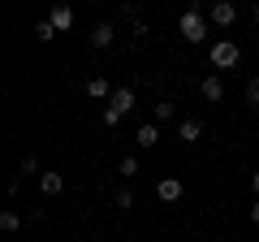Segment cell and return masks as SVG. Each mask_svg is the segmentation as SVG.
I'll use <instances>...</instances> for the list:
<instances>
[{"label": "cell", "mask_w": 259, "mask_h": 242, "mask_svg": "<svg viewBox=\"0 0 259 242\" xmlns=\"http://www.w3.org/2000/svg\"><path fill=\"white\" fill-rule=\"evenodd\" d=\"M177 30H182L186 44H203V39H207V18L199 9H186L182 18H177Z\"/></svg>", "instance_id": "6da1fadb"}, {"label": "cell", "mask_w": 259, "mask_h": 242, "mask_svg": "<svg viewBox=\"0 0 259 242\" xmlns=\"http://www.w3.org/2000/svg\"><path fill=\"white\" fill-rule=\"evenodd\" d=\"M238 61H242V48L233 44V39H216L212 44V65L216 69H233Z\"/></svg>", "instance_id": "7a4b0ae2"}, {"label": "cell", "mask_w": 259, "mask_h": 242, "mask_svg": "<svg viewBox=\"0 0 259 242\" xmlns=\"http://www.w3.org/2000/svg\"><path fill=\"white\" fill-rule=\"evenodd\" d=\"M207 22H216V26H233V22H238V5H229V0H216L212 13H207Z\"/></svg>", "instance_id": "3957f363"}, {"label": "cell", "mask_w": 259, "mask_h": 242, "mask_svg": "<svg viewBox=\"0 0 259 242\" xmlns=\"http://www.w3.org/2000/svg\"><path fill=\"white\" fill-rule=\"evenodd\" d=\"M177 139H182V143H199V139H203V121H199V117H182V121H177Z\"/></svg>", "instance_id": "277c9868"}, {"label": "cell", "mask_w": 259, "mask_h": 242, "mask_svg": "<svg viewBox=\"0 0 259 242\" xmlns=\"http://www.w3.org/2000/svg\"><path fill=\"white\" fill-rule=\"evenodd\" d=\"M182 182H177V177H160V186H156V199L160 204H177V199H182Z\"/></svg>", "instance_id": "5b68a950"}, {"label": "cell", "mask_w": 259, "mask_h": 242, "mask_svg": "<svg viewBox=\"0 0 259 242\" xmlns=\"http://www.w3.org/2000/svg\"><path fill=\"white\" fill-rule=\"evenodd\" d=\"M108 108L117 112V117L134 112V91H130V87H117V91H112V100H108Z\"/></svg>", "instance_id": "8992f818"}, {"label": "cell", "mask_w": 259, "mask_h": 242, "mask_svg": "<svg viewBox=\"0 0 259 242\" xmlns=\"http://www.w3.org/2000/svg\"><path fill=\"white\" fill-rule=\"evenodd\" d=\"M199 95H203V100H225V83H221V74H207L203 83H199Z\"/></svg>", "instance_id": "52a82bcc"}, {"label": "cell", "mask_w": 259, "mask_h": 242, "mask_svg": "<svg viewBox=\"0 0 259 242\" xmlns=\"http://www.w3.org/2000/svg\"><path fill=\"white\" fill-rule=\"evenodd\" d=\"M48 22H52V26H56V35H61V30H69V26H74V9H69V5H52Z\"/></svg>", "instance_id": "ba28073f"}, {"label": "cell", "mask_w": 259, "mask_h": 242, "mask_svg": "<svg viewBox=\"0 0 259 242\" xmlns=\"http://www.w3.org/2000/svg\"><path fill=\"white\" fill-rule=\"evenodd\" d=\"M87 95H91V100H112V83H108V78H100V74L87 78Z\"/></svg>", "instance_id": "9c48e42d"}, {"label": "cell", "mask_w": 259, "mask_h": 242, "mask_svg": "<svg viewBox=\"0 0 259 242\" xmlns=\"http://www.w3.org/2000/svg\"><path fill=\"white\" fill-rule=\"evenodd\" d=\"M134 143H139V147H156V143H160V126H156V121H147V126H139V134H134Z\"/></svg>", "instance_id": "30bf717a"}, {"label": "cell", "mask_w": 259, "mask_h": 242, "mask_svg": "<svg viewBox=\"0 0 259 242\" xmlns=\"http://www.w3.org/2000/svg\"><path fill=\"white\" fill-rule=\"evenodd\" d=\"M112 39H117V30H112V22H100V26L91 30V44H95V48H108Z\"/></svg>", "instance_id": "8fae6325"}, {"label": "cell", "mask_w": 259, "mask_h": 242, "mask_svg": "<svg viewBox=\"0 0 259 242\" xmlns=\"http://www.w3.org/2000/svg\"><path fill=\"white\" fill-rule=\"evenodd\" d=\"M39 190H44V195H61V190H65V177L61 173H44V177H39Z\"/></svg>", "instance_id": "7c38bea8"}, {"label": "cell", "mask_w": 259, "mask_h": 242, "mask_svg": "<svg viewBox=\"0 0 259 242\" xmlns=\"http://www.w3.org/2000/svg\"><path fill=\"white\" fill-rule=\"evenodd\" d=\"M0 229H5V233L22 229V212H13V208H5V212H0Z\"/></svg>", "instance_id": "4fadbf2b"}, {"label": "cell", "mask_w": 259, "mask_h": 242, "mask_svg": "<svg viewBox=\"0 0 259 242\" xmlns=\"http://www.w3.org/2000/svg\"><path fill=\"white\" fill-rule=\"evenodd\" d=\"M35 39H39V44H52V39H56V26H52V22H39V26H35Z\"/></svg>", "instance_id": "5bb4252c"}, {"label": "cell", "mask_w": 259, "mask_h": 242, "mask_svg": "<svg viewBox=\"0 0 259 242\" xmlns=\"http://www.w3.org/2000/svg\"><path fill=\"white\" fill-rule=\"evenodd\" d=\"M173 112H177V104H173V100H160V104H156V126H160V121H168Z\"/></svg>", "instance_id": "9a60e30c"}, {"label": "cell", "mask_w": 259, "mask_h": 242, "mask_svg": "<svg viewBox=\"0 0 259 242\" xmlns=\"http://www.w3.org/2000/svg\"><path fill=\"white\" fill-rule=\"evenodd\" d=\"M117 173H121V177H134V173H139V160H134V156H125V160L117 165Z\"/></svg>", "instance_id": "2e32d148"}, {"label": "cell", "mask_w": 259, "mask_h": 242, "mask_svg": "<svg viewBox=\"0 0 259 242\" xmlns=\"http://www.w3.org/2000/svg\"><path fill=\"white\" fill-rule=\"evenodd\" d=\"M246 104H250V108H259V78H250V83H246Z\"/></svg>", "instance_id": "e0dca14e"}, {"label": "cell", "mask_w": 259, "mask_h": 242, "mask_svg": "<svg viewBox=\"0 0 259 242\" xmlns=\"http://www.w3.org/2000/svg\"><path fill=\"white\" fill-rule=\"evenodd\" d=\"M117 208H125V212H130V208H134V190H117Z\"/></svg>", "instance_id": "ac0fdd59"}, {"label": "cell", "mask_w": 259, "mask_h": 242, "mask_svg": "<svg viewBox=\"0 0 259 242\" xmlns=\"http://www.w3.org/2000/svg\"><path fill=\"white\" fill-rule=\"evenodd\" d=\"M22 173H39V156H22Z\"/></svg>", "instance_id": "d6986e66"}, {"label": "cell", "mask_w": 259, "mask_h": 242, "mask_svg": "<svg viewBox=\"0 0 259 242\" xmlns=\"http://www.w3.org/2000/svg\"><path fill=\"white\" fill-rule=\"evenodd\" d=\"M246 216H250V225H259V199H255V204L246 208Z\"/></svg>", "instance_id": "ffe728a7"}, {"label": "cell", "mask_w": 259, "mask_h": 242, "mask_svg": "<svg viewBox=\"0 0 259 242\" xmlns=\"http://www.w3.org/2000/svg\"><path fill=\"white\" fill-rule=\"evenodd\" d=\"M250 190H255V195H259V173H255V177H250Z\"/></svg>", "instance_id": "44dd1931"}, {"label": "cell", "mask_w": 259, "mask_h": 242, "mask_svg": "<svg viewBox=\"0 0 259 242\" xmlns=\"http://www.w3.org/2000/svg\"><path fill=\"white\" fill-rule=\"evenodd\" d=\"M250 18H255V22H259V5H255V9H250Z\"/></svg>", "instance_id": "7402d4cb"}]
</instances>
